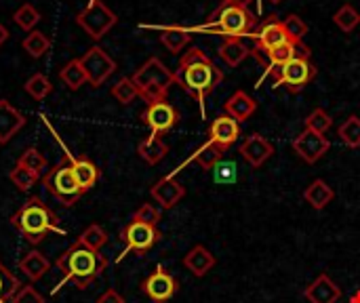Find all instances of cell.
I'll return each mask as SVG.
<instances>
[{
	"mask_svg": "<svg viewBox=\"0 0 360 303\" xmlns=\"http://www.w3.org/2000/svg\"><path fill=\"white\" fill-rule=\"evenodd\" d=\"M141 291L152 299L154 303L169 302L175 293H177V281L165 270V268H156L141 285Z\"/></svg>",
	"mask_w": 360,
	"mask_h": 303,
	"instance_id": "5bb4252c",
	"label": "cell"
},
{
	"mask_svg": "<svg viewBox=\"0 0 360 303\" xmlns=\"http://www.w3.org/2000/svg\"><path fill=\"white\" fill-rule=\"evenodd\" d=\"M331 127H333V118H331L323 108H316V110L310 112L308 118H306V129H310V131H314V133L325 135Z\"/></svg>",
	"mask_w": 360,
	"mask_h": 303,
	"instance_id": "ab89813d",
	"label": "cell"
},
{
	"mask_svg": "<svg viewBox=\"0 0 360 303\" xmlns=\"http://www.w3.org/2000/svg\"><path fill=\"white\" fill-rule=\"evenodd\" d=\"M333 21H335V25H338L342 32H352V30L360 23V13L352 6V4H344V6L333 15Z\"/></svg>",
	"mask_w": 360,
	"mask_h": 303,
	"instance_id": "8d00e7d4",
	"label": "cell"
},
{
	"mask_svg": "<svg viewBox=\"0 0 360 303\" xmlns=\"http://www.w3.org/2000/svg\"><path fill=\"white\" fill-rule=\"evenodd\" d=\"M65 158H68V165H70V171H72V175L76 177V181H78V186L84 190V192H89L93 186H97V181H99V177H101V171L97 169V165L91 160V158H86V156H72V154H63Z\"/></svg>",
	"mask_w": 360,
	"mask_h": 303,
	"instance_id": "2e32d148",
	"label": "cell"
},
{
	"mask_svg": "<svg viewBox=\"0 0 360 303\" xmlns=\"http://www.w3.org/2000/svg\"><path fill=\"white\" fill-rule=\"evenodd\" d=\"M283 23H285V30H287L289 38L295 40V42H302L304 36L308 34V23L300 15H287L283 19Z\"/></svg>",
	"mask_w": 360,
	"mask_h": 303,
	"instance_id": "b9f144b4",
	"label": "cell"
},
{
	"mask_svg": "<svg viewBox=\"0 0 360 303\" xmlns=\"http://www.w3.org/2000/svg\"><path fill=\"white\" fill-rule=\"evenodd\" d=\"M42 186L63 207H72L84 196V190L78 186L76 177L72 175L65 156L53 169H49V173L42 175Z\"/></svg>",
	"mask_w": 360,
	"mask_h": 303,
	"instance_id": "8992f818",
	"label": "cell"
},
{
	"mask_svg": "<svg viewBox=\"0 0 360 303\" xmlns=\"http://www.w3.org/2000/svg\"><path fill=\"white\" fill-rule=\"evenodd\" d=\"M141 122L154 133L165 135L179 122V112L165 99V101H152L141 112Z\"/></svg>",
	"mask_w": 360,
	"mask_h": 303,
	"instance_id": "7c38bea8",
	"label": "cell"
},
{
	"mask_svg": "<svg viewBox=\"0 0 360 303\" xmlns=\"http://www.w3.org/2000/svg\"><path fill=\"white\" fill-rule=\"evenodd\" d=\"M352 303H360V291L354 295V297H352Z\"/></svg>",
	"mask_w": 360,
	"mask_h": 303,
	"instance_id": "c3c4849f",
	"label": "cell"
},
{
	"mask_svg": "<svg viewBox=\"0 0 360 303\" xmlns=\"http://www.w3.org/2000/svg\"><path fill=\"white\" fill-rule=\"evenodd\" d=\"M224 4H238V6H247L251 0H221Z\"/></svg>",
	"mask_w": 360,
	"mask_h": 303,
	"instance_id": "7dc6e473",
	"label": "cell"
},
{
	"mask_svg": "<svg viewBox=\"0 0 360 303\" xmlns=\"http://www.w3.org/2000/svg\"><path fill=\"white\" fill-rule=\"evenodd\" d=\"M190 40H192V32L190 30L177 27V25H171V27H162L160 30V42L173 55L181 53L190 44Z\"/></svg>",
	"mask_w": 360,
	"mask_h": 303,
	"instance_id": "83f0119b",
	"label": "cell"
},
{
	"mask_svg": "<svg viewBox=\"0 0 360 303\" xmlns=\"http://www.w3.org/2000/svg\"><path fill=\"white\" fill-rule=\"evenodd\" d=\"M59 80H61L68 89H72V91H78L82 84H89V80H86V74H84V70H82L80 59H72V61H68V63L59 70Z\"/></svg>",
	"mask_w": 360,
	"mask_h": 303,
	"instance_id": "f1b7e54d",
	"label": "cell"
},
{
	"mask_svg": "<svg viewBox=\"0 0 360 303\" xmlns=\"http://www.w3.org/2000/svg\"><path fill=\"white\" fill-rule=\"evenodd\" d=\"M221 80V67H217L215 61L198 46L186 51L175 70V84H179L188 95H192L198 101H205Z\"/></svg>",
	"mask_w": 360,
	"mask_h": 303,
	"instance_id": "6da1fadb",
	"label": "cell"
},
{
	"mask_svg": "<svg viewBox=\"0 0 360 303\" xmlns=\"http://www.w3.org/2000/svg\"><path fill=\"white\" fill-rule=\"evenodd\" d=\"M257 19L249 11V6H238V4H224L211 15V19L202 25H198V32H213L224 38H243L251 36Z\"/></svg>",
	"mask_w": 360,
	"mask_h": 303,
	"instance_id": "277c9868",
	"label": "cell"
},
{
	"mask_svg": "<svg viewBox=\"0 0 360 303\" xmlns=\"http://www.w3.org/2000/svg\"><path fill=\"white\" fill-rule=\"evenodd\" d=\"M270 2H272V4H281L283 0H270Z\"/></svg>",
	"mask_w": 360,
	"mask_h": 303,
	"instance_id": "681fc988",
	"label": "cell"
},
{
	"mask_svg": "<svg viewBox=\"0 0 360 303\" xmlns=\"http://www.w3.org/2000/svg\"><path fill=\"white\" fill-rule=\"evenodd\" d=\"M133 84L137 86V93L148 101H165L171 86L175 84V72H171L158 57H150L133 76Z\"/></svg>",
	"mask_w": 360,
	"mask_h": 303,
	"instance_id": "5b68a950",
	"label": "cell"
},
{
	"mask_svg": "<svg viewBox=\"0 0 360 303\" xmlns=\"http://www.w3.org/2000/svg\"><path fill=\"white\" fill-rule=\"evenodd\" d=\"M11 226L32 245H38L49 234L65 236L55 211L49 209V205H44L38 196L27 198L19 207V211H15L11 215Z\"/></svg>",
	"mask_w": 360,
	"mask_h": 303,
	"instance_id": "3957f363",
	"label": "cell"
},
{
	"mask_svg": "<svg viewBox=\"0 0 360 303\" xmlns=\"http://www.w3.org/2000/svg\"><path fill=\"white\" fill-rule=\"evenodd\" d=\"M304 198H306V202H308L312 209L323 211V209H325V207L335 198V192H333V188H331L327 181H323V179H314V181L306 188Z\"/></svg>",
	"mask_w": 360,
	"mask_h": 303,
	"instance_id": "484cf974",
	"label": "cell"
},
{
	"mask_svg": "<svg viewBox=\"0 0 360 303\" xmlns=\"http://www.w3.org/2000/svg\"><path fill=\"white\" fill-rule=\"evenodd\" d=\"M224 148H219L217 143H213V141H207L205 146H200L196 152H194V156L190 158V160H194L198 167H202L205 171H209V169H215L217 165H219V160H221V156H224Z\"/></svg>",
	"mask_w": 360,
	"mask_h": 303,
	"instance_id": "f546056e",
	"label": "cell"
},
{
	"mask_svg": "<svg viewBox=\"0 0 360 303\" xmlns=\"http://www.w3.org/2000/svg\"><path fill=\"white\" fill-rule=\"evenodd\" d=\"M316 78V67L310 63L306 57H297L281 67H276L274 74V89L276 86H287L291 93L304 91L312 80Z\"/></svg>",
	"mask_w": 360,
	"mask_h": 303,
	"instance_id": "ba28073f",
	"label": "cell"
},
{
	"mask_svg": "<svg viewBox=\"0 0 360 303\" xmlns=\"http://www.w3.org/2000/svg\"><path fill=\"white\" fill-rule=\"evenodd\" d=\"M17 162L23 165L25 169H32V171L38 173V175H42V173L46 171V158H44L42 152L36 150V148H27V150L19 156Z\"/></svg>",
	"mask_w": 360,
	"mask_h": 303,
	"instance_id": "60d3db41",
	"label": "cell"
},
{
	"mask_svg": "<svg viewBox=\"0 0 360 303\" xmlns=\"http://www.w3.org/2000/svg\"><path fill=\"white\" fill-rule=\"evenodd\" d=\"M304 297L310 303H338L342 297V289L327 274H321L312 285H308Z\"/></svg>",
	"mask_w": 360,
	"mask_h": 303,
	"instance_id": "44dd1931",
	"label": "cell"
},
{
	"mask_svg": "<svg viewBox=\"0 0 360 303\" xmlns=\"http://www.w3.org/2000/svg\"><path fill=\"white\" fill-rule=\"evenodd\" d=\"M152 198L162 207V209H173L184 196H186V188L175 181V177H162L160 181H156L150 190Z\"/></svg>",
	"mask_w": 360,
	"mask_h": 303,
	"instance_id": "d6986e66",
	"label": "cell"
},
{
	"mask_svg": "<svg viewBox=\"0 0 360 303\" xmlns=\"http://www.w3.org/2000/svg\"><path fill=\"white\" fill-rule=\"evenodd\" d=\"M57 268L61 272V283L59 287H55L53 295L65 285V283H74L76 289H89L99 276L101 272L108 268V259L93 249H86L84 245H80L78 240L74 245H70L59 257H57Z\"/></svg>",
	"mask_w": 360,
	"mask_h": 303,
	"instance_id": "7a4b0ae2",
	"label": "cell"
},
{
	"mask_svg": "<svg viewBox=\"0 0 360 303\" xmlns=\"http://www.w3.org/2000/svg\"><path fill=\"white\" fill-rule=\"evenodd\" d=\"M264 55H266V59H268V65H270L268 72H270L272 67H281V65H285V63H289V61H293V59H297V57L310 59L312 51H310V46L304 44V40H302V42L289 40V42L281 44V46H276V49L264 53Z\"/></svg>",
	"mask_w": 360,
	"mask_h": 303,
	"instance_id": "ac0fdd59",
	"label": "cell"
},
{
	"mask_svg": "<svg viewBox=\"0 0 360 303\" xmlns=\"http://www.w3.org/2000/svg\"><path fill=\"white\" fill-rule=\"evenodd\" d=\"M21 289V283L17 276L11 274V270H6V266L0 262V303H11L15 293Z\"/></svg>",
	"mask_w": 360,
	"mask_h": 303,
	"instance_id": "e575fe53",
	"label": "cell"
},
{
	"mask_svg": "<svg viewBox=\"0 0 360 303\" xmlns=\"http://www.w3.org/2000/svg\"><path fill=\"white\" fill-rule=\"evenodd\" d=\"M8 179H11V183H13L19 192H30V190L38 183L40 175H38V173H34L32 169H25L23 165H19V162H17V165L11 169Z\"/></svg>",
	"mask_w": 360,
	"mask_h": 303,
	"instance_id": "4dcf8cb0",
	"label": "cell"
},
{
	"mask_svg": "<svg viewBox=\"0 0 360 303\" xmlns=\"http://www.w3.org/2000/svg\"><path fill=\"white\" fill-rule=\"evenodd\" d=\"M78 243L84 245L86 249H93V251H101L105 245H108V232L97 226V224H91L80 236H78Z\"/></svg>",
	"mask_w": 360,
	"mask_h": 303,
	"instance_id": "d6a6232c",
	"label": "cell"
},
{
	"mask_svg": "<svg viewBox=\"0 0 360 303\" xmlns=\"http://www.w3.org/2000/svg\"><path fill=\"white\" fill-rule=\"evenodd\" d=\"M329 148H331V141L327 139V135L314 133L310 129H306L293 139V150L310 165L319 162L329 152Z\"/></svg>",
	"mask_w": 360,
	"mask_h": 303,
	"instance_id": "4fadbf2b",
	"label": "cell"
},
{
	"mask_svg": "<svg viewBox=\"0 0 360 303\" xmlns=\"http://www.w3.org/2000/svg\"><path fill=\"white\" fill-rule=\"evenodd\" d=\"M251 38L255 40V46L251 49V55H262V53H268L285 42H289V34L285 30V23L283 19H276L274 15L268 17L266 21L259 23V27L255 32H251Z\"/></svg>",
	"mask_w": 360,
	"mask_h": 303,
	"instance_id": "8fae6325",
	"label": "cell"
},
{
	"mask_svg": "<svg viewBox=\"0 0 360 303\" xmlns=\"http://www.w3.org/2000/svg\"><path fill=\"white\" fill-rule=\"evenodd\" d=\"M167 152H169V146L160 139V135H154V133H150L146 139H141L139 141V146H137V154L148 162V165H158L165 156H167Z\"/></svg>",
	"mask_w": 360,
	"mask_h": 303,
	"instance_id": "d4e9b609",
	"label": "cell"
},
{
	"mask_svg": "<svg viewBox=\"0 0 360 303\" xmlns=\"http://www.w3.org/2000/svg\"><path fill=\"white\" fill-rule=\"evenodd\" d=\"M112 97L118 101V103H122V105H129V103H133V99L139 95L137 93V86L133 84V80L131 78H120L114 86H112Z\"/></svg>",
	"mask_w": 360,
	"mask_h": 303,
	"instance_id": "74e56055",
	"label": "cell"
},
{
	"mask_svg": "<svg viewBox=\"0 0 360 303\" xmlns=\"http://www.w3.org/2000/svg\"><path fill=\"white\" fill-rule=\"evenodd\" d=\"M80 63L91 86H101L116 72V61L101 46H91L80 57Z\"/></svg>",
	"mask_w": 360,
	"mask_h": 303,
	"instance_id": "30bf717a",
	"label": "cell"
},
{
	"mask_svg": "<svg viewBox=\"0 0 360 303\" xmlns=\"http://www.w3.org/2000/svg\"><path fill=\"white\" fill-rule=\"evenodd\" d=\"M118 17L116 13L101 0H91L78 15H76V23L89 34V38L93 40H101L114 25H116Z\"/></svg>",
	"mask_w": 360,
	"mask_h": 303,
	"instance_id": "52a82bcc",
	"label": "cell"
},
{
	"mask_svg": "<svg viewBox=\"0 0 360 303\" xmlns=\"http://www.w3.org/2000/svg\"><path fill=\"white\" fill-rule=\"evenodd\" d=\"M219 57L228 67L240 65L247 57H251V49L240 38H226L219 46Z\"/></svg>",
	"mask_w": 360,
	"mask_h": 303,
	"instance_id": "cb8c5ba5",
	"label": "cell"
},
{
	"mask_svg": "<svg viewBox=\"0 0 360 303\" xmlns=\"http://www.w3.org/2000/svg\"><path fill=\"white\" fill-rule=\"evenodd\" d=\"M25 124V116L11 105L6 99H0V146L8 143Z\"/></svg>",
	"mask_w": 360,
	"mask_h": 303,
	"instance_id": "ffe728a7",
	"label": "cell"
},
{
	"mask_svg": "<svg viewBox=\"0 0 360 303\" xmlns=\"http://www.w3.org/2000/svg\"><path fill=\"white\" fill-rule=\"evenodd\" d=\"M13 21H15L21 30L30 32V30L40 21V13H38V8H36V6H32V4H21V6L15 11Z\"/></svg>",
	"mask_w": 360,
	"mask_h": 303,
	"instance_id": "f35d334b",
	"label": "cell"
},
{
	"mask_svg": "<svg viewBox=\"0 0 360 303\" xmlns=\"http://www.w3.org/2000/svg\"><path fill=\"white\" fill-rule=\"evenodd\" d=\"M21 46H23V51H25L30 57L38 59V57H42V55L49 51V46H51V40H49V36H46L44 32H38V30H34L32 34H27V36L23 38Z\"/></svg>",
	"mask_w": 360,
	"mask_h": 303,
	"instance_id": "1f68e13d",
	"label": "cell"
},
{
	"mask_svg": "<svg viewBox=\"0 0 360 303\" xmlns=\"http://www.w3.org/2000/svg\"><path fill=\"white\" fill-rule=\"evenodd\" d=\"M257 110V101L247 95L245 91H236L228 101H226V114L232 116L236 122H245L249 120Z\"/></svg>",
	"mask_w": 360,
	"mask_h": 303,
	"instance_id": "603a6c76",
	"label": "cell"
},
{
	"mask_svg": "<svg viewBox=\"0 0 360 303\" xmlns=\"http://www.w3.org/2000/svg\"><path fill=\"white\" fill-rule=\"evenodd\" d=\"M184 266H186V270H190L194 276H205L209 270H213V266H215V257H213V253L207 249V247H202V245H196V247H192L188 253H186V257H184Z\"/></svg>",
	"mask_w": 360,
	"mask_h": 303,
	"instance_id": "7402d4cb",
	"label": "cell"
},
{
	"mask_svg": "<svg viewBox=\"0 0 360 303\" xmlns=\"http://www.w3.org/2000/svg\"><path fill=\"white\" fill-rule=\"evenodd\" d=\"M160 211L154 207V205H150V202H146V205H141L135 213H133V219L131 221H139V224H148V226H158V221H160Z\"/></svg>",
	"mask_w": 360,
	"mask_h": 303,
	"instance_id": "7bdbcfd3",
	"label": "cell"
},
{
	"mask_svg": "<svg viewBox=\"0 0 360 303\" xmlns=\"http://www.w3.org/2000/svg\"><path fill=\"white\" fill-rule=\"evenodd\" d=\"M19 270L30 278V283H36V281H40L51 270V262L40 251H30L19 262Z\"/></svg>",
	"mask_w": 360,
	"mask_h": 303,
	"instance_id": "4316f807",
	"label": "cell"
},
{
	"mask_svg": "<svg viewBox=\"0 0 360 303\" xmlns=\"http://www.w3.org/2000/svg\"><path fill=\"white\" fill-rule=\"evenodd\" d=\"M120 238L124 240V251L120 253V257L116 259L122 262L129 253H137V255H143L148 253L158 240H160V232L154 228V226H148V224H139V221H131L129 226H124V230L120 232Z\"/></svg>",
	"mask_w": 360,
	"mask_h": 303,
	"instance_id": "9c48e42d",
	"label": "cell"
},
{
	"mask_svg": "<svg viewBox=\"0 0 360 303\" xmlns=\"http://www.w3.org/2000/svg\"><path fill=\"white\" fill-rule=\"evenodd\" d=\"M11 303H46L44 297L32 287V285H21V289L15 293L13 302Z\"/></svg>",
	"mask_w": 360,
	"mask_h": 303,
	"instance_id": "ee69618b",
	"label": "cell"
},
{
	"mask_svg": "<svg viewBox=\"0 0 360 303\" xmlns=\"http://www.w3.org/2000/svg\"><path fill=\"white\" fill-rule=\"evenodd\" d=\"M340 139L348 148H360V118L359 116H348L344 124L340 127Z\"/></svg>",
	"mask_w": 360,
	"mask_h": 303,
	"instance_id": "d590c367",
	"label": "cell"
},
{
	"mask_svg": "<svg viewBox=\"0 0 360 303\" xmlns=\"http://www.w3.org/2000/svg\"><path fill=\"white\" fill-rule=\"evenodd\" d=\"M23 89H25V93H27L32 99L42 101V99L49 97V93L53 91V84H51V80H49L44 74H34V76H30V78L25 80Z\"/></svg>",
	"mask_w": 360,
	"mask_h": 303,
	"instance_id": "836d02e7",
	"label": "cell"
},
{
	"mask_svg": "<svg viewBox=\"0 0 360 303\" xmlns=\"http://www.w3.org/2000/svg\"><path fill=\"white\" fill-rule=\"evenodd\" d=\"M240 135V122H236L232 116H217L209 127V141L217 143L224 150H230Z\"/></svg>",
	"mask_w": 360,
	"mask_h": 303,
	"instance_id": "9a60e30c",
	"label": "cell"
},
{
	"mask_svg": "<svg viewBox=\"0 0 360 303\" xmlns=\"http://www.w3.org/2000/svg\"><path fill=\"white\" fill-rule=\"evenodd\" d=\"M6 38H8V30H6V27H4V25L0 23V46H2L4 42H6Z\"/></svg>",
	"mask_w": 360,
	"mask_h": 303,
	"instance_id": "bcb514c9",
	"label": "cell"
},
{
	"mask_svg": "<svg viewBox=\"0 0 360 303\" xmlns=\"http://www.w3.org/2000/svg\"><path fill=\"white\" fill-rule=\"evenodd\" d=\"M240 154H243V158H245L253 169H259V167L274 154V146H272L266 137L253 133V135H249V137L243 141Z\"/></svg>",
	"mask_w": 360,
	"mask_h": 303,
	"instance_id": "e0dca14e",
	"label": "cell"
},
{
	"mask_svg": "<svg viewBox=\"0 0 360 303\" xmlns=\"http://www.w3.org/2000/svg\"><path fill=\"white\" fill-rule=\"evenodd\" d=\"M97 303H124V297L114 289H108L101 297H97Z\"/></svg>",
	"mask_w": 360,
	"mask_h": 303,
	"instance_id": "f6af8a7d",
	"label": "cell"
}]
</instances>
